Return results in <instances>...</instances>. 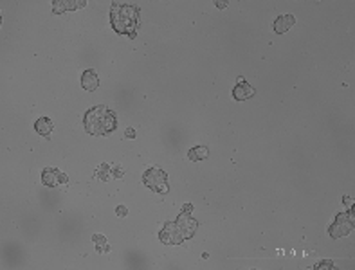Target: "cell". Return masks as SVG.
Segmentation results:
<instances>
[{"instance_id":"cell-2","label":"cell","mask_w":355,"mask_h":270,"mask_svg":"<svg viewBox=\"0 0 355 270\" xmlns=\"http://www.w3.org/2000/svg\"><path fill=\"white\" fill-rule=\"evenodd\" d=\"M83 125L90 135H108L117 128V115L105 105L94 106L85 114Z\"/></svg>"},{"instance_id":"cell-19","label":"cell","mask_w":355,"mask_h":270,"mask_svg":"<svg viewBox=\"0 0 355 270\" xmlns=\"http://www.w3.org/2000/svg\"><path fill=\"white\" fill-rule=\"evenodd\" d=\"M216 7H220V9H224V7H227V2H216Z\"/></svg>"},{"instance_id":"cell-6","label":"cell","mask_w":355,"mask_h":270,"mask_svg":"<svg viewBox=\"0 0 355 270\" xmlns=\"http://www.w3.org/2000/svg\"><path fill=\"white\" fill-rule=\"evenodd\" d=\"M191 213V205H184V211L179 215V218H177V224H179V227L182 229V232H184L186 240L188 238H191V236L195 234L197 230V222L193 220V216L190 215Z\"/></svg>"},{"instance_id":"cell-17","label":"cell","mask_w":355,"mask_h":270,"mask_svg":"<svg viewBox=\"0 0 355 270\" xmlns=\"http://www.w3.org/2000/svg\"><path fill=\"white\" fill-rule=\"evenodd\" d=\"M115 215H117V216H126V215H128V209H126L125 205H117V207H115Z\"/></svg>"},{"instance_id":"cell-15","label":"cell","mask_w":355,"mask_h":270,"mask_svg":"<svg viewBox=\"0 0 355 270\" xmlns=\"http://www.w3.org/2000/svg\"><path fill=\"white\" fill-rule=\"evenodd\" d=\"M123 175H125L123 168H119V166L112 168V179H123Z\"/></svg>"},{"instance_id":"cell-4","label":"cell","mask_w":355,"mask_h":270,"mask_svg":"<svg viewBox=\"0 0 355 270\" xmlns=\"http://www.w3.org/2000/svg\"><path fill=\"white\" fill-rule=\"evenodd\" d=\"M352 230H354V211H345V213L335 216V222L330 225L328 234L337 240V238L348 236Z\"/></svg>"},{"instance_id":"cell-20","label":"cell","mask_w":355,"mask_h":270,"mask_svg":"<svg viewBox=\"0 0 355 270\" xmlns=\"http://www.w3.org/2000/svg\"><path fill=\"white\" fill-rule=\"evenodd\" d=\"M343 202H345V204H346V205L354 204V202H352V198H350V196H345V198H343Z\"/></svg>"},{"instance_id":"cell-9","label":"cell","mask_w":355,"mask_h":270,"mask_svg":"<svg viewBox=\"0 0 355 270\" xmlns=\"http://www.w3.org/2000/svg\"><path fill=\"white\" fill-rule=\"evenodd\" d=\"M81 87H83V90H87V92H94V90L100 87V78H98L94 69H89L81 74Z\"/></svg>"},{"instance_id":"cell-8","label":"cell","mask_w":355,"mask_h":270,"mask_svg":"<svg viewBox=\"0 0 355 270\" xmlns=\"http://www.w3.org/2000/svg\"><path fill=\"white\" fill-rule=\"evenodd\" d=\"M253 95H254V89L245 80H240L236 83L235 89H233V97H235L236 101H245V99H249V97H253Z\"/></svg>"},{"instance_id":"cell-5","label":"cell","mask_w":355,"mask_h":270,"mask_svg":"<svg viewBox=\"0 0 355 270\" xmlns=\"http://www.w3.org/2000/svg\"><path fill=\"white\" fill-rule=\"evenodd\" d=\"M159 240L162 241V243H168V245H180V243L186 240V236L184 232H182V229L179 227V224H177V222H171V224H166L164 229L160 230Z\"/></svg>"},{"instance_id":"cell-3","label":"cell","mask_w":355,"mask_h":270,"mask_svg":"<svg viewBox=\"0 0 355 270\" xmlns=\"http://www.w3.org/2000/svg\"><path fill=\"white\" fill-rule=\"evenodd\" d=\"M143 182L146 187H150L155 193H168L170 185H168V173L162 171L160 168H150L143 175Z\"/></svg>"},{"instance_id":"cell-16","label":"cell","mask_w":355,"mask_h":270,"mask_svg":"<svg viewBox=\"0 0 355 270\" xmlns=\"http://www.w3.org/2000/svg\"><path fill=\"white\" fill-rule=\"evenodd\" d=\"M314 269L315 270H321V269H335V267H334V263H332V261H321V263H317Z\"/></svg>"},{"instance_id":"cell-12","label":"cell","mask_w":355,"mask_h":270,"mask_svg":"<svg viewBox=\"0 0 355 270\" xmlns=\"http://www.w3.org/2000/svg\"><path fill=\"white\" fill-rule=\"evenodd\" d=\"M209 157V150L205 148V146H195V148H191L188 151V159L193 160V162H200V160H204Z\"/></svg>"},{"instance_id":"cell-11","label":"cell","mask_w":355,"mask_h":270,"mask_svg":"<svg viewBox=\"0 0 355 270\" xmlns=\"http://www.w3.org/2000/svg\"><path fill=\"white\" fill-rule=\"evenodd\" d=\"M35 132L42 137H49L52 134V121L49 117H40L35 123Z\"/></svg>"},{"instance_id":"cell-10","label":"cell","mask_w":355,"mask_h":270,"mask_svg":"<svg viewBox=\"0 0 355 270\" xmlns=\"http://www.w3.org/2000/svg\"><path fill=\"white\" fill-rule=\"evenodd\" d=\"M296 24L294 15H281L274 20V31L278 35H283L287 31H290V27Z\"/></svg>"},{"instance_id":"cell-7","label":"cell","mask_w":355,"mask_h":270,"mask_svg":"<svg viewBox=\"0 0 355 270\" xmlns=\"http://www.w3.org/2000/svg\"><path fill=\"white\" fill-rule=\"evenodd\" d=\"M42 182L49 187H58V185H65L69 182V177L56 168H45L42 173Z\"/></svg>"},{"instance_id":"cell-1","label":"cell","mask_w":355,"mask_h":270,"mask_svg":"<svg viewBox=\"0 0 355 270\" xmlns=\"http://www.w3.org/2000/svg\"><path fill=\"white\" fill-rule=\"evenodd\" d=\"M110 24L117 35H128L134 38L139 27V5L112 4Z\"/></svg>"},{"instance_id":"cell-13","label":"cell","mask_w":355,"mask_h":270,"mask_svg":"<svg viewBox=\"0 0 355 270\" xmlns=\"http://www.w3.org/2000/svg\"><path fill=\"white\" fill-rule=\"evenodd\" d=\"M92 241L96 243V250H98L100 254H103V252H108V250H110V247H108V243H106V238L103 234H94V236H92Z\"/></svg>"},{"instance_id":"cell-18","label":"cell","mask_w":355,"mask_h":270,"mask_svg":"<svg viewBox=\"0 0 355 270\" xmlns=\"http://www.w3.org/2000/svg\"><path fill=\"white\" fill-rule=\"evenodd\" d=\"M125 137H126V139H135V130H134V128H126Z\"/></svg>"},{"instance_id":"cell-14","label":"cell","mask_w":355,"mask_h":270,"mask_svg":"<svg viewBox=\"0 0 355 270\" xmlns=\"http://www.w3.org/2000/svg\"><path fill=\"white\" fill-rule=\"evenodd\" d=\"M96 179H100V180H108V179H112V168L108 164H101L98 170H96Z\"/></svg>"}]
</instances>
